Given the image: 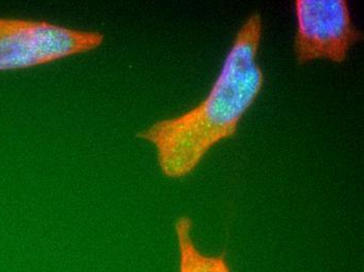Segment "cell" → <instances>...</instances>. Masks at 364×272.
<instances>
[{"instance_id":"1","label":"cell","mask_w":364,"mask_h":272,"mask_svg":"<svg viewBox=\"0 0 364 272\" xmlns=\"http://www.w3.org/2000/svg\"><path fill=\"white\" fill-rule=\"evenodd\" d=\"M262 28L261 15H250L237 31L205 99L137 134L154 147L159 169L166 178L190 176L215 146L236 136L264 85V72L257 61Z\"/></svg>"},{"instance_id":"2","label":"cell","mask_w":364,"mask_h":272,"mask_svg":"<svg viewBox=\"0 0 364 272\" xmlns=\"http://www.w3.org/2000/svg\"><path fill=\"white\" fill-rule=\"evenodd\" d=\"M104 42L105 35L99 31L48 20L0 17V72L31 70L87 54Z\"/></svg>"},{"instance_id":"3","label":"cell","mask_w":364,"mask_h":272,"mask_svg":"<svg viewBox=\"0 0 364 272\" xmlns=\"http://www.w3.org/2000/svg\"><path fill=\"white\" fill-rule=\"evenodd\" d=\"M294 10V53L301 65L321 59L343 63L350 48L363 40L346 0H296Z\"/></svg>"},{"instance_id":"4","label":"cell","mask_w":364,"mask_h":272,"mask_svg":"<svg viewBox=\"0 0 364 272\" xmlns=\"http://www.w3.org/2000/svg\"><path fill=\"white\" fill-rule=\"evenodd\" d=\"M175 236L178 251V272H232L225 254L203 253L194 240V223L188 216L175 221Z\"/></svg>"}]
</instances>
